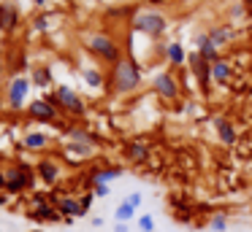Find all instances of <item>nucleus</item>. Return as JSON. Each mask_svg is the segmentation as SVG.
<instances>
[{
  "label": "nucleus",
  "instance_id": "nucleus-1",
  "mask_svg": "<svg viewBox=\"0 0 252 232\" xmlns=\"http://www.w3.org/2000/svg\"><path fill=\"white\" fill-rule=\"evenodd\" d=\"M141 81H144V70L133 57H122L120 62L111 68V86H114L120 95L136 92L138 86H141Z\"/></svg>",
  "mask_w": 252,
  "mask_h": 232
},
{
  "label": "nucleus",
  "instance_id": "nucleus-2",
  "mask_svg": "<svg viewBox=\"0 0 252 232\" xmlns=\"http://www.w3.org/2000/svg\"><path fill=\"white\" fill-rule=\"evenodd\" d=\"M130 27L141 35H149V38H160L165 30H168V19H165L163 11H155V8H141L133 14V22Z\"/></svg>",
  "mask_w": 252,
  "mask_h": 232
},
{
  "label": "nucleus",
  "instance_id": "nucleus-3",
  "mask_svg": "<svg viewBox=\"0 0 252 232\" xmlns=\"http://www.w3.org/2000/svg\"><path fill=\"white\" fill-rule=\"evenodd\" d=\"M152 89H155V95L165 103L179 100V95H182V84L174 76V70H158V73L152 76Z\"/></svg>",
  "mask_w": 252,
  "mask_h": 232
},
{
  "label": "nucleus",
  "instance_id": "nucleus-4",
  "mask_svg": "<svg viewBox=\"0 0 252 232\" xmlns=\"http://www.w3.org/2000/svg\"><path fill=\"white\" fill-rule=\"evenodd\" d=\"M90 52H93L95 57L111 62V65H117L122 59V49L117 46V41L109 35H103V32H95V35L90 38Z\"/></svg>",
  "mask_w": 252,
  "mask_h": 232
},
{
  "label": "nucleus",
  "instance_id": "nucleus-5",
  "mask_svg": "<svg viewBox=\"0 0 252 232\" xmlns=\"http://www.w3.org/2000/svg\"><path fill=\"white\" fill-rule=\"evenodd\" d=\"M187 62H190V68H192V76H195L198 86H201L203 92H209V86L214 84V78H212V62H206V59H203L198 52L187 54Z\"/></svg>",
  "mask_w": 252,
  "mask_h": 232
},
{
  "label": "nucleus",
  "instance_id": "nucleus-6",
  "mask_svg": "<svg viewBox=\"0 0 252 232\" xmlns=\"http://www.w3.org/2000/svg\"><path fill=\"white\" fill-rule=\"evenodd\" d=\"M206 35L217 49H225L239 38V30L233 25H212V27H206Z\"/></svg>",
  "mask_w": 252,
  "mask_h": 232
},
{
  "label": "nucleus",
  "instance_id": "nucleus-7",
  "mask_svg": "<svg viewBox=\"0 0 252 232\" xmlns=\"http://www.w3.org/2000/svg\"><path fill=\"white\" fill-rule=\"evenodd\" d=\"M49 103H52V105H55V103H60L63 108H68V111H76V113H82V111H84L82 97H79L73 89H68V86H60V89H57L55 95H49Z\"/></svg>",
  "mask_w": 252,
  "mask_h": 232
},
{
  "label": "nucleus",
  "instance_id": "nucleus-8",
  "mask_svg": "<svg viewBox=\"0 0 252 232\" xmlns=\"http://www.w3.org/2000/svg\"><path fill=\"white\" fill-rule=\"evenodd\" d=\"M214 129H217V138L222 146H233L239 140V132H236L233 122L228 116H214Z\"/></svg>",
  "mask_w": 252,
  "mask_h": 232
},
{
  "label": "nucleus",
  "instance_id": "nucleus-9",
  "mask_svg": "<svg viewBox=\"0 0 252 232\" xmlns=\"http://www.w3.org/2000/svg\"><path fill=\"white\" fill-rule=\"evenodd\" d=\"M195 52L201 54L203 59H206V62H217V59H222L220 57V49L214 46L212 41H209V35H206V30H201V32H195Z\"/></svg>",
  "mask_w": 252,
  "mask_h": 232
},
{
  "label": "nucleus",
  "instance_id": "nucleus-10",
  "mask_svg": "<svg viewBox=\"0 0 252 232\" xmlns=\"http://www.w3.org/2000/svg\"><path fill=\"white\" fill-rule=\"evenodd\" d=\"M187 49H185V43L182 41H171L168 46H165V59H168V65L171 68H182V65L187 62Z\"/></svg>",
  "mask_w": 252,
  "mask_h": 232
},
{
  "label": "nucleus",
  "instance_id": "nucleus-11",
  "mask_svg": "<svg viewBox=\"0 0 252 232\" xmlns=\"http://www.w3.org/2000/svg\"><path fill=\"white\" fill-rule=\"evenodd\" d=\"M125 156L136 165H144L149 159V146L141 143V140H130V143H125Z\"/></svg>",
  "mask_w": 252,
  "mask_h": 232
},
{
  "label": "nucleus",
  "instance_id": "nucleus-12",
  "mask_svg": "<svg viewBox=\"0 0 252 232\" xmlns=\"http://www.w3.org/2000/svg\"><path fill=\"white\" fill-rule=\"evenodd\" d=\"M233 65L228 62V59H217V62L212 65V78L217 81V84H230V78H233Z\"/></svg>",
  "mask_w": 252,
  "mask_h": 232
},
{
  "label": "nucleus",
  "instance_id": "nucleus-13",
  "mask_svg": "<svg viewBox=\"0 0 252 232\" xmlns=\"http://www.w3.org/2000/svg\"><path fill=\"white\" fill-rule=\"evenodd\" d=\"M30 113H33L35 119H41V122H52V119L57 116L55 105H52L49 100H35L33 105H30Z\"/></svg>",
  "mask_w": 252,
  "mask_h": 232
},
{
  "label": "nucleus",
  "instance_id": "nucleus-14",
  "mask_svg": "<svg viewBox=\"0 0 252 232\" xmlns=\"http://www.w3.org/2000/svg\"><path fill=\"white\" fill-rule=\"evenodd\" d=\"M25 95H28V78H14L11 89H8V100H11V105H22L25 103Z\"/></svg>",
  "mask_w": 252,
  "mask_h": 232
},
{
  "label": "nucleus",
  "instance_id": "nucleus-15",
  "mask_svg": "<svg viewBox=\"0 0 252 232\" xmlns=\"http://www.w3.org/2000/svg\"><path fill=\"white\" fill-rule=\"evenodd\" d=\"M57 210H60L63 216H68V219H73V216H84L82 203H79V200H73V197H63L60 203H57Z\"/></svg>",
  "mask_w": 252,
  "mask_h": 232
},
{
  "label": "nucleus",
  "instance_id": "nucleus-16",
  "mask_svg": "<svg viewBox=\"0 0 252 232\" xmlns=\"http://www.w3.org/2000/svg\"><path fill=\"white\" fill-rule=\"evenodd\" d=\"M122 176V167H106V170H95L93 173V186H98V183H106V181H111V178H120Z\"/></svg>",
  "mask_w": 252,
  "mask_h": 232
},
{
  "label": "nucleus",
  "instance_id": "nucleus-17",
  "mask_svg": "<svg viewBox=\"0 0 252 232\" xmlns=\"http://www.w3.org/2000/svg\"><path fill=\"white\" fill-rule=\"evenodd\" d=\"M28 181H30L28 170H14L11 176H8V181H6V189H8V192H19Z\"/></svg>",
  "mask_w": 252,
  "mask_h": 232
},
{
  "label": "nucleus",
  "instance_id": "nucleus-18",
  "mask_svg": "<svg viewBox=\"0 0 252 232\" xmlns=\"http://www.w3.org/2000/svg\"><path fill=\"white\" fill-rule=\"evenodd\" d=\"M38 170H41V178H44V181H49V183H55L57 176H60V170H57L55 162H41Z\"/></svg>",
  "mask_w": 252,
  "mask_h": 232
},
{
  "label": "nucleus",
  "instance_id": "nucleus-19",
  "mask_svg": "<svg viewBox=\"0 0 252 232\" xmlns=\"http://www.w3.org/2000/svg\"><path fill=\"white\" fill-rule=\"evenodd\" d=\"M17 22V8L11 5H0V27H11Z\"/></svg>",
  "mask_w": 252,
  "mask_h": 232
},
{
  "label": "nucleus",
  "instance_id": "nucleus-20",
  "mask_svg": "<svg viewBox=\"0 0 252 232\" xmlns=\"http://www.w3.org/2000/svg\"><path fill=\"white\" fill-rule=\"evenodd\" d=\"M114 219H117V221H122V224H127L130 219H136V208H130L127 203H122L120 208L114 210Z\"/></svg>",
  "mask_w": 252,
  "mask_h": 232
},
{
  "label": "nucleus",
  "instance_id": "nucleus-21",
  "mask_svg": "<svg viewBox=\"0 0 252 232\" xmlns=\"http://www.w3.org/2000/svg\"><path fill=\"white\" fill-rule=\"evenodd\" d=\"M209 230H212V232H225V230H228V216H225V213H214L212 219H209Z\"/></svg>",
  "mask_w": 252,
  "mask_h": 232
},
{
  "label": "nucleus",
  "instance_id": "nucleus-22",
  "mask_svg": "<svg viewBox=\"0 0 252 232\" xmlns=\"http://www.w3.org/2000/svg\"><path fill=\"white\" fill-rule=\"evenodd\" d=\"M25 146H28V149H41V146H46V135L30 132L28 138H25Z\"/></svg>",
  "mask_w": 252,
  "mask_h": 232
},
{
  "label": "nucleus",
  "instance_id": "nucleus-23",
  "mask_svg": "<svg viewBox=\"0 0 252 232\" xmlns=\"http://www.w3.org/2000/svg\"><path fill=\"white\" fill-rule=\"evenodd\" d=\"M136 224H138V230H141V232H155V219H152L149 213L138 216V221H136Z\"/></svg>",
  "mask_w": 252,
  "mask_h": 232
},
{
  "label": "nucleus",
  "instance_id": "nucleus-24",
  "mask_svg": "<svg viewBox=\"0 0 252 232\" xmlns=\"http://www.w3.org/2000/svg\"><path fill=\"white\" fill-rule=\"evenodd\" d=\"M84 81H87L90 86H100V84H103V76H100L98 70L90 68V70H84Z\"/></svg>",
  "mask_w": 252,
  "mask_h": 232
},
{
  "label": "nucleus",
  "instance_id": "nucleus-25",
  "mask_svg": "<svg viewBox=\"0 0 252 232\" xmlns=\"http://www.w3.org/2000/svg\"><path fill=\"white\" fill-rule=\"evenodd\" d=\"M125 203L130 205V208H138V205L144 203V194L141 192H133V194H127V197H125Z\"/></svg>",
  "mask_w": 252,
  "mask_h": 232
},
{
  "label": "nucleus",
  "instance_id": "nucleus-26",
  "mask_svg": "<svg viewBox=\"0 0 252 232\" xmlns=\"http://www.w3.org/2000/svg\"><path fill=\"white\" fill-rule=\"evenodd\" d=\"M49 81H52L49 70H35V84H38V86H46Z\"/></svg>",
  "mask_w": 252,
  "mask_h": 232
},
{
  "label": "nucleus",
  "instance_id": "nucleus-27",
  "mask_svg": "<svg viewBox=\"0 0 252 232\" xmlns=\"http://www.w3.org/2000/svg\"><path fill=\"white\" fill-rule=\"evenodd\" d=\"M93 194L95 197H106V194H109V183H98V186H93Z\"/></svg>",
  "mask_w": 252,
  "mask_h": 232
},
{
  "label": "nucleus",
  "instance_id": "nucleus-28",
  "mask_svg": "<svg viewBox=\"0 0 252 232\" xmlns=\"http://www.w3.org/2000/svg\"><path fill=\"white\" fill-rule=\"evenodd\" d=\"M93 200H95V194H84V197L79 200V203H82V210H84V213L90 210V205H93Z\"/></svg>",
  "mask_w": 252,
  "mask_h": 232
},
{
  "label": "nucleus",
  "instance_id": "nucleus-29",
  "mask_svg": "<svg viewBox=\"0 0 252 232\" xmlns=\"http://www.w3.org/2000/svg\"><path fill=\"white\" fill-rule=\"evenodd\" d=\"M114 232H127V224H122V221H117V227H114Z\"/></svg>",
  "mask_w": 252,
  "mask_h": 232
},
{
  "label": "nucleus",
  "instance_id": "nucleus-30",
  "mask_svg": "<svg viewBox=\"0 0 252 232\" xmlns=\"http://www.w3.org/2000/svg\"><path fill=\"white\" fill-rule=\"evenodd\" d=\"M33 3H38V5H44V3H46V0H33Z\"/></svg>",
  "mask_w": 252,
  "mask_h": 232
},
{
  "label": "nucleus",
  "instance_id": "nucleus-31",
  "mask_svg": "<svg viewBox=\"0 0 252 232\" xmlns=\"http://www.w3.org/2000/svg\"><path fill=\"white\" fill-rule=\"evenodd\" d=\"M241 3H244V5H252V0H241Z\"/></svg>",
  "mask_w": 252,
  "mask_h": 232
}]
</instances>
